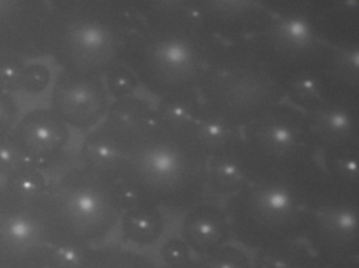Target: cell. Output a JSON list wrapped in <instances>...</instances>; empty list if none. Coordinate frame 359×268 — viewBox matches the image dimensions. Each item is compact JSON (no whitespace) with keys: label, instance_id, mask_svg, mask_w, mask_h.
<instances>
[{"label":"cell","instance_id":"2e32d148","mask_svg":"<svg viewBox=\"0 0 359 268\" xmlns=\"http://www.w3.org/2000/svg\"><path fill=\"white\" fill-rule=\"evenodd\" d=\"M144 169L157 181L169 180L178 169V161L171 152L155 150L144 158Z\"/></svg>","mask_w":359,"mask_h":268},{"label":"cell","instance_id":"44dd1931","mask_svg":"<svg viewBox=\"0 0 359 268\" xmlns=\"http://www.w3.org/2000/svg\"><path fill=\"white\" fill-rule=\"evenodd\" d=\"M161 57L163 62L172 68H182L190 60V52L186 45L182 43H169L161 51Z\"/></svg>","mask_w":359,"mask_h":268},{"label":"cell","instance_id":"83f0119b","mask_svg":"<svg viewBox=\"0 0 359 268\" xmlns=\"http://www.w3.org/2000/svg\"><path fill=\"white\" fill-rule=\"evenodd\" d=\"M220 174H222V177L226 180H232L237 177L236 169L233 165H224L220 169Z\"/></svg>","mask_w":359,"mask_h":268},{"label":"cell","instance_id":"ba28073f","mask_svg":"<svg viewBox=\"0 0 359 268\" xmlns=\"http://www.w3.org/2000/svg\"><path fill=\"white\" fill-rule=\"evenodd\" d=\"M231 234L228 216L215 207H198L182 224V240L198 259L228 244Z\"/></svg>","mask_w":359,"mask_h":268},{"label":"cell","instance_id":"cb8c5ba5","mask_svg":"<svg viewBox=\"0 0 359 268\" xmlns=\"http://www.w3.org/2000/svg\"><path fill=\"white\" fill-rule=\"evenodd\" d=\"M327 127L332 131L342 133L346 132L350 127V119L344 113L336 112L329 115L327 119Z\"/></svg>","mask_w":359,"mask_h":268},{"label":"cell","instance_id":"4316f807","mask_svg":"<svg viewBox=\"0 0 359 268\" xmlns=\"http://www.w3.org/2000/svg\"><path fill=\"white\" fill-rule=\"evenodd\" d=\"M327 268H359V260L352 259L348 261L338 262L333 265L327 266Z\"/></svg>","mask_w":359,"mask_h":268},{"label":"cell","instance_id":"e0dca14e","mask_svg":"<svg viewBox=\"0 0 359 268\" xmlns=\"http://www.w3.org/2000/svg\"><path fill=\"white\" fill-rule=\"evenodd\" d=\"M104 85L109 95L121 97L127 95L134 89V79L126 69L117 66L111 69L104 75Z\"/></svg>","mask_w":359,"mask_h":268},{"label":"cell","instance_id":"9c48e42d","mask_svg":"<svg viewBox=\"0 0 359 268\" xmlns=\"http://www.w3.org/2000/svg\"><path fill=\"white\" fill-rule=\"evenodd\" d=\"M119 223L123 240L138 247L154 246L165 227L161 213L155 206L147 204L123 211Z\"/></svg>","mask_w":359,"mask_h":268},{"label":"cell","instance_id":"277c9868","mask_svg":"<svg viewBox=\"0 0 359 268\" xmlns=\"http://www.w3.org/2000/svg\"><path fill=\"white\" fill-rule=\"evenodd\" d=\"M52 249L43 238L35 198L0 183V268H49Z\"/></svg>","mask_w":359,"mask_h":268},{"label":"cell","instance_id":"3957f363","mask_svg":"<svg viewBox=\"0 0 359 268\" xmlns=\"http://www.w3.org/2000/svg\"><path fill=\"white\" fill-rule=\"evenodd\" d=\"M310 211L281 186L241 195L229 205L231 232L251 251L302 240Z\"/></svg>","mask_w":359,"mask_h":268},{"label":"cell","instance_id":"d4e9b609","mask_svg":"<svg viewBox=\"0 0 359 268\" xmlns=\"http://www.w3.org/2000/svg\"><path fill=\"white\" fill-rule=\"evenodd\" d=\"M222 133H224V129L219 125H216V123H211V125H208L205 127V135L210 140L220 139L222 135H224Z\"/></svg>","mask_w":359,"mask_h":268},{"label":"cell","instance_id":"8992f818","mask_svg":"<svg viewBox=\"0 0 359 268\" xmlns=\"http://www.w3.org/2000/svg\"><path fill=\"white\" fill-rule=\"evenodd\" d=\"M104 77L60 70L50 93L49 108L73 131L89 133L108 113Z\"/></svg>","mask_w":359,"mask_h":268},{"label":"cell","instance_id":"5b68a950","mask_svg":"<svg viewBox=\"0 0 359 268\" xmlns=\"http://www.w3.org/2000/svg\"><path fill=\"white\" fill-rule=\"evenodd\" d=\"M12 135L22 158L50 180L79 163L73 129L49 108H37L22 115Z\"/></svg>","mask_w":359,"mask_h":268},{"label":"cell","instance_id":"ffe728a7","mask_svg":"<svg viewBox=\"0 0 359 268\" xmlns=\"http://www.w3.org/2000/svg\"><path fill=\"white\" fill-rule=\"evenodd\" d=\"M88 249L89 248L53 247L51 257H50L49 268H81Z\"/></svg>","mask_w":359,"mask_h":268},{"label":"cell","instance_id":"6da1fadb","mask_svg":"<svg viewBox=\"0 0 359 268\" xmlns=\"http://www.w3.org/2000/svg\"><path fill=\"white\" fill-rule=\"evenodd\" d=\"M35 205L43 238L56 248L98 246L126 211L116 180L79 163L50 180Z\"/></svg>","mask_w":359,"mask_h":268},{"label":"cell","instance_id":"30bf717a","mask_svg":"<svg viewBox=\"0 0 359 268\" xmlns=\"http://www.w3.org/2000/svg\"><path fill=\"white\" fill-rule=\"evenodd\" d=\"M253 268H327L302 241L256 251Z\"/></svg>","mask_w":359,"mask_h":268},{"label":"cell","instance_id":"7c38bea8","mask_svg":"<svg viewBox=\"0 0 359 268\" xmlns=\"http://www.w3.org/2000/svg\"><path fill=\"white\" fill-rule=\"evenodd\" d=\"M4 183L24 196L37 198L47 190L50 179L45 174L26 163Z\"/></svg>","mask_w":359,"mask_h":268},{"label":"cell","instance_id":"7402d4cb","mask_svg":"<svg viewBox=\"0 0 359 268\" xmlns=\"http://www.w3.org/2000/svg\"><path fill=\"white\" fill-rule=\"evenodd\" d=\"M283 32L287 41L297 45L306 43L310 37L308 24L299 20H290L283 24Z\"/></svg>","mask_w":359,"mask_h":268},{"label":"cell","instance_id":"5bb4252c","mask_svg":"<svg viewBox=\"0 0 359 268\" xmlns=\"http://www.w3.org/2000/svg\"><path fill=\"white\" fill-rule=\"evenodd\" d=\"M26 163L12 135V131L0 134V178L5 181Z\"/></svg>","mask_w":359,"mask_h":268},{"label":"cell","instance_id":"7a4b0ae2","mask_svg":"<svg viewBox=\"0 0 359 268\" xmlns=\"http://www.w3.org/2000/svg\"><path fill=\"white\" fill-rule=\"evenodd\" d=\"M123 13L106 1H52L49 57L69 72L104 77L123 50Z\"/></svg>","mask_w":359,"mask_h":268},{"label":"cell","instance_id":"f1b7e54d","mask_svg":"<svg viewBox=\"0 0 359 268\" xmlns=\"http://www.w3.org/2000/svg\"><path fill=\"white\" fill-rule=\"evenodd\" d=\"M8 54H4L3 52L0 51V93L5 92L3 85V79H1V68H3L4 62H5L6 57Z\"/></svg>","mask_w":359,"mask_h":268},{"label":"cell","instance_id":"8fae6325","mask_svg":"<svg viewBox=\"0 0 359 268\" xmlns=\"http://www.w3.org/2000/svg\"><path fill=\"white\" fill-rule=\"evenodd\" d=\"M81 268H158V262L127 247L98 245L88 249Z\"/></svg>","mask_w":359,"mask_h":268},{"label":"cell","instance_id":"f546056e","mask_svg":"<svg viewBox=\"0 0 359 268\" xmlns=\"http://www.w3.org/2000/svg\"><path fill=\"white\" fill-rule=\"evenodd\" d=\"M344 169L348 171V174L353 175V174L357 173V164L354 161H348L344 165Z\"/></svg>","mask_w":359,"mask_h":268},{"label":"cell","instance_id":"ac0fdd59","mask_svg":"<svg viewBox=\"0 0 359 268\" xmlns=\"http://www.w3.org/2000/svg\"><path fill=\"white\" fill-rule=\"evenodd\" d=\"M22 117V108L13 94L0 93V134L9 133Z\"/></svg>","mask_w":359,"mask_h":268},{"label":"cell","instance_id":"603a6c76","mask_svg":"<svg viewBox=\"0 0 359 268\" xmlns=\"http://www.w3.org/2000/svg\"><path fill=\"white\" fill-rule=\"evenodd\" d=\"M268 138L273 146L283 148L289 146L293 142L294 134L289 127L277 125L271 127L268 132Z\"/></svg>","mask_w":359,"mask_h":268},{"label":"cell","instance_id":"52a82bcc","mask_svg":"<svg viewBox=\"0 0 359 268\" xmlns=\"http://www.w3.org/2000/svg\"><path fill=\"white\" fill-rule=\"evenodd\" d=\"M302 243L325 266L358 259L356 206L336 203L309 213Z\"/></svg>","mask_w":359,"mask_h":268},{"label":"cell","instance_id":"d6986e66","mask_svg":"<svg viewBox=\"0 0 359 268\" xmlns=\"http://www.w3.org/2000/svg\"><path fill=\"white\" fill-rule=\"evenodd\" d=\"M193 255L188 245L182 239H172L168 241L159 251V264L172 265V264L182 263L192 259Z\"/></svg>","mask_w":359,"mask_h":268},{"label":"cell","instance_id":"4fadbf2b","mask_svg":"<svg viewBox=\"0 0 359 268\" xmlns=\"http://www.w3.org/2000/svg\"><path fill=\"white\" fill-rule=\"evenodd\" d=\"M198 260L201 268H253L249 255L239 247L230 244Z\"/></svg>","mask_w":359,"mask_h":268},{"label":"cell","instance_id":"9a60e30c","mask_svg":"<svg viewBox=\"0 0 359 268\" xmlns=\"http://www.w3.org/2000/svg\"><path fill=\"white\" fill-rule=\"evenodd\" d=\"M51 70L45 64H27L22 72L20 92L27 95L39 96L51 85Z\"/></svg>","mask_w":359,"mask_h":268},{"label":"cell","instance_id":"484cf974","mask_svg":"<svg viewBox=\"0 0 359 268\" xmlns=\"http://www.w3.org/2000/svg\"><path fill=\"white\" fill-rule=\"evenodd\" d=\"M158 268H201L199 263L198 258L194 257L188 261L182 262V263L172 264V265H163L158 263Z\"/></svg>","mask_w":359,"mask_h":268}]
</instances>
